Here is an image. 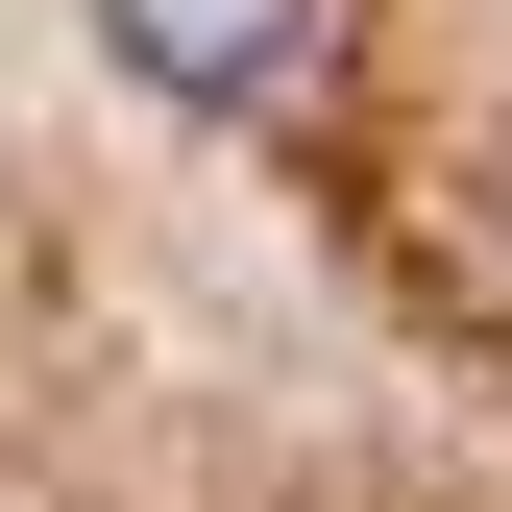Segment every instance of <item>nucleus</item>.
I'll return each mask as SVG.
<instances>
[{"label":"nucleus","mask_w":512,"mask_h":512,"mask_svg":"<svg viewBox=\"0 0 512 512\" xmlns=\"http://www.w3.org/2000/svg\"><path fill=\"white\" fill-rule=\"evenodd\" d=\"M98 49L147 98H293L317 74V0H98Z\"/></svg>","instance_id":"1"}]
</instances>
